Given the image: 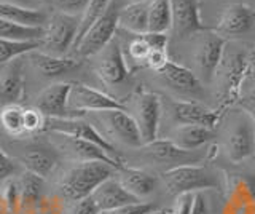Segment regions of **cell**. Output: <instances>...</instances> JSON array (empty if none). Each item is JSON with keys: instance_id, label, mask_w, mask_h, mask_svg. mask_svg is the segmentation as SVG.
I'll return each instance as SVG.
<instances>
[{"instance_id": "cell-42", "label": "cell", "mask_w": 255, "mask_h": 214, "mask_svg": "<svg viewBox=\"0 0 255 214\" xmlns=\"http://www.w3.org/2000/svg\"><path fill=\"white\" fill-rule=\"evenodd\" d=\"M190 214H211V205L206 192H196L193 195V205H191Z\"/></svg>"}, {"instance_id": "cell-17", "label": "cell", "mask_w": 255, "mask_h": 214, "mask_svg": "<svg viewBox=\"0 0 255 214\" xmlns=\"http://www.w3.org/2000/svg\"><path fill=\"white\" fill-rule=\"evenodd\" d=\"M255 22V11L246 3H230L222 11L214 32H217L228 42V38H236L251 32Z\"/></svg>"}, {"instance_id": "cell-9", "label": "cell", "mask_w": 255, "mask_h": 214, "mask_svg": "<svg viewBox=\"0 0 255 214\" xmlns=\"http://www.w3.org/2000/svg\"><path fill=\"white\" fill-rule=\"evenodd\" d=\"M80 26V18L56 11L48 18L43 27V35L40 38L38 50L51 56H69L74 50Z\"/></svg>"}, {"instance_id": "cell-22", "label": "cell", "mask_w": 255, "mask_h": 214, "mask_svg": "<svg viewBox=\"0 0 255 214\" xmlns=\"http://www.w3.org/2000/svg\"><path fill=\"white\" fill-rule=\"evenodd\" d=\"M26 96V75L22 56L0 67V109L10 104H21Z\"/></svg>"}, {"instance_id": "cell-13", "label": "cell", "mask_w": 255, "mask_h": 214, "mask_svg": "<svg viewBox=\"0 0 255 214\" xmlns=\"http://www.w3.org/2000/svg\"><path fill=\"white\" fill-rule=\"evenodd\" d=\"M90 59L93 61L94 74L107 88H120L131 78V70L125 61L122 43L117 38H114Z\"/></svg>"}, {"instance_id": "cell-1", "label": "cell", "mask_w": 255, "mask_h": 214, "mask_svg": "<svg viewBox=\"0 0 255 214\" xmlns=\"http://www.w3.org/2000/svg\"><path fill=\"white\" fill-rule=\"evenodd\" d=\"M115 171L117 168L104 162L64 163L51 179V189L48 190L64 205L74 203L90 197L101 182L115 176Z\"/></svg>"}, {"instance_id": "cell-16", "label": "cell", "mask_w": 255, "mask_h": 214, "mask_svg": "<svg viewBox=\"0 0 255 214\" xmlns=\"http://www.w3.org/2000/svg\"><path fill=\"white\" fill-rule=\"evenodd\" d=\"M46 131L69 134V136H75L80 139H85L88 142H93V144L99 146L102 150H106L112 158H115V160L125 163V158L122 157V154L118 152V149H115L114 146H112L107 139H104L98 133V130H96L85 117L46 118Z\"/></svg>"}, {"instance_id": "cell-4", "label": "cell", "mask_w": 255, "mask_h": 214, "mask_svg": "<svg viewBox=\"0 0 255 214\" xmlns=\"http://www.w3.org/2000/svg\"><path fill=\"white\" fill-rule=\"evenodd\" d=\"M85 118L115 149L117 146H125L135 150L143 146L137 125L132 120V117L126 112V109L99 110V112L86 114Z\"/></svg>"}, {"instance_id": "cell-11", "label": "cell", "mask_w": 255, "mask_h": 214, "mask_svg": "<svg viewBox=\"0 0 255 214\" xmlns=\"http://www.w3.org/2000/svg\"><path fill=\"white\" fill-rule=\"evenodd\" d=\"M46 139L50 144L58 150L64 163H85V162H104L112 165L114 168H120L125 163L112 158L106 150H102L99 146L88 142L85 139H80L75 136H69V134L62 133H53L45 131Z\"/></svg>"}, {"instance_id": "cell-24", "label": "cell", "mask_w": 255, "mask_h": 214, "mask_svg": "<svg viewBox=\"0 0 255 214\" xmlns=\"http://www.w3.org/2000/svg\"><path fill=\"white\" fill-rule=\"evenodd\" d=\"M115 178L139 202H147L158 190V178L153 173L142 168L123 165L115 171Z\"/></svg>"}, {"instance_id": "cell-2", "label": "cell", "mask_w": 255, "mask_h": 214, "mask_svg": "<svg viewBox=\"0 0 255 214\" xmlns=\"http://www.w3.org/2000/svg\"><path fill=\"white\" fill-rule=\"evenodd\" d=\"M0 146L22 166V170L37 174L46 182L51 181L64 165L61 155L50 144L45 133L43 139L40 138V134L18 139L3 138V142H0Z\"/></svg>"}, {"instance_id": "cell-8", "label": "cell", "mask_w": 255, "mask_h": 214, "mask_svg": "<svg viewBox=\"0 0 255 214\" xmlns=\"http://www.w3.org/2000/svg\"><path fill=\"white\" fill-rule=\"evenodd\" d=\"M126 112L132 117L142 138V144H148L158 139L159 123H161L163 102L158 94L137 90L134 91L128 102H123Z\"/></svg>"}, {"instance_id": "cell-21", "label": "cell", "mask_w": 255, "mask_h": 214, "mask_svg": "<svg viewBox=\"0 0 255 214\" xmlns=\"http://www.w3.org/2000/svg\"><path fill=\"white\" fill-rule=\"evenodd\" d=\"M155 74H158V77L161 78V82L167 88L179 94L198 96V94H203L204 91V85L195 75L193 70L180 64V62L169 61L161 70H158Z\"/></svg>"}, {"instance_id": "cell-5", "label": "cell", "mask_w": 255, "mask_h": 214, "mask_svg": "<svg viewBox=\"0 0 255 214\" xmlns=\"http://www.w3.org/2000/svg\"><path fill=\"white\" fill-rule=\"evenodd\" d=\"M163 184L171 195L207 192L212 189L225 187L222 173L204 165H183L163 173Z\"/></svg>"}, {"instance_id": "cell-19", "label": "cell", "mask_w": 255, "mask_h": 214, "mask_svg": "<svg viewBox=\"0 0 255 214\" xmlns=\"http://www.w3.org/2000/svg\"><path fill=\"white\" fill-rule=\"evenodd\" d=\"M172 27L175 37H195L206 30L201 19V2L199 0H171Z\"/></svg>"}, {"instance_id": "cell-38", "label": "cell", "mask_w": 255, "mask_h": 214, "mask_svg": "<svg viewBox=\"0 0 255 214\" xmlns=\"http://www.w3.org/2000/svg\"><path fill=\"white\" fill-rule=\"evenodd\" d=\"M61 214H101V213L98 208H96L91 197H86L83 200H78L74 203H66Z\"/></svg>"}, {"instance_id": "cell-12", "label": "cell", "mask_w": 255, "mask_h": 214, "mask_svg": "<svg viewBox=\"0 0 255 214\" xmlns=\"http://www.w3.org/2000/svg\"><path fill=\"white\" fill-rule=\"evenodd\" d=\"M225 45V38L214 30H203V32L195 35L193 51H191V59L195 64L193 72L204 86L212 83L215 70H217L223 56Z\"/></svg>"}, {"instance_id": "cell-18", "label": "cell", "mask_w": 255, "mask_h": 214, "mask_svg": "<svg viewBox=\"0 0 255 214\" xmlns=\"http://www.w3.org/2000/svg\"><path fill=\"white\" fill-rule=\"evenodd\" d=\"M172 120L179 125H199L214 130L222 118L220 109H209L193 99H175L171 102Z\"/></svg>"}, {"instance_id": "cell-35", "label": "cell", "mask_w": 255, "mask_h": 214, "mask_svg": "<svg viewBox=\"0 0 255 214\" xmlns=\"http://www.w3.org/2000/svg\"><path fill=\"white\" fill-rule=\"evenodd\" d=\"M22 126L26 136H38L46 131V117L32 106L24 107Z\"/></svg>"}, {"instance_id": "cell-34", "label": "cell", "mask_w": 255, "mask_h": 214, "mask_svg": "<svg viewBox=\"0 0 255 214\" xmlns=\"http://www.w3.org/2000/svg\"><path fill=\"white\" fill-rule=\"evenodd\" d=\"M109 3H110V0H91L90 5H88V8L82 14V18H80V26H78V34H77L75 45L82 40L83 35L88 32V29H90L94 22L102 16L104 11L107 10ZM75 45H74V48H75Z\"/></svg>"}, {"instance_id": "cell-33", "label": "cell", "mask_w": 255, "mask_h": 214, "mask_svg": "<svg viewBox=\"0 0 255 214\" xmlns=\"http://www.w3.org/2000/svg\"><path fill=\"white\" fill-rule=\"evenodd\" d=\"M40 42H16L0 38V67L10 64L11 61L18 59L24 54L38 50Z\"/></svg>"}, {"instance_id": "cell-47", "label": "cell", "mask_w": 255, "mask_h": 214, "mask_svg": "<svg viewBox=\"0 0 255 214\" xmlns=\"http://www.w3.org/2000/svg\"><path fill=\"white\" fill-rule=\"evenodd\" d=\"M131 2H145V0H131Z\"/></svg>"}, {"instance_id": "cell-48", "label": "cell", "mask_w": 255, "mask_h": 214, "mask_svg": "<svg viewBox=\"0 0 255 214\" xmlns=\"http://www.w3.org/2000/svg\"><path fill=\"white\" fill-rule=\"evenodd\" d=\"M150 214H163V213H156V211H151Z\"/></svg>"}, {"instance_id": "cell-43", "label": "cell", "mask_w": 255, "mask_h": 214, "mask_svg": "<svg viewBox=\"0 0 255 214\" xmlns=\"http://www.w3.org/2000/svg\"><path fill=\"white\" fill-rule=\"evenodd\" d=\"M236 106L244 109L246 112L251 115L252 122L255 125V90H249L246 94H241V98H239Z\"/></svg>"}, {"instance_id": "cell-40", "label": "cell", "mask_w": 255, "mask_h": 214, "mask_svg": "<svg viewBox=\"0 0 255 214\" xmlns=\"http://www.w3.org/2000/svg\"><path fill=\"white\" fill-rule=\"evenodd\" d=\"M193 195L195 194H180L175 197L172 206L167 211H163V214H190L191 205H193Z\"/></svg>"}, {"instance_id": "cell-45", "label": "cell", "mask_w": 255, "mask_h": 214, "mask_svg": "<svg viewBox=\"0 0 255 214\" xmlns=\"http://www.w3.org/2000/svg\"><path fill=\"white\" fill-rule=\"evenodd\" d=\"M0 2L14 3V5H19V6H26V8H38L35 0H0Z\"/></svg>"}, {"instance_id": "cell-49", "label": "cell", "mask_w": 255, "mask_h": 214, "mask_svg": "<svg viewBox=\"0 0 255 214\" xmlns=\"http://www.w3.org/2000/svg\"><path fill=\"white\" fill-rule=\"evenodd\" d=\"M0 138H2V133H0Z\"/></svg>"}, {"instance_id": "cell-25", "label": "cell", "mask_w": 255, "mask_h": 214, "mask_svg": "<svg viewBox=\"0 0 255 214\" xmlns=\"http://www.w3.org/2000/svg\"><path fill=\"white\" fill-rule=\"evenodd\" d=\"M90 197L101 214L139 202L137 198H134L122 184H120L115 176L101 182V184L93 190V194Z\"/></svg>"}, {"instance_id": "cell-31", "label": "cell", "mask_w": 255, "mask_h": 214, "mask_svg": "<svg viewBox=\"0 0 255 214\" xmlns=\"http://www.w3.org/2000/svg\"><path fill=\"white\" fill-rule=\"evenodd\" d=\"M172 27L171 0H151L148 6V32L166 34Z\"/></svg>"}, {"instance_id": "cell-26", "label": "cell", "mask_w": 255, "mask_h": 214, "mask_svg": "<svg viewBox=\"0 0 255 214\" xmlns=\"http://www.w3.org/2000/svg\"><path fill=\"white\" fill-rule=\"evenodd\" d=\"M151 0L123 5L118 14V29L126 34L140 35L148 32V6Z\"/></svg>"}, {"instance_id": "cell-15", "label": "cell", "mask_w": 255, "mask_h": 214, "mask_svg": "<svg viewBox=\"0 0 255 214\" xmlns=\"http://www.w3.org/2000/svg\"><path fill=\"white\" fill-rule=\"evenodd\" d=\"M137 150H140L143 160L150 162L151 165L163 166L164 171L183 165H196L201 160V155H198L196 150H182L166 138H158L153 142L143 144Z\"/></svg>"}, {"instance_id": "cell-36", "label": "cell", "mask_w": 255, "mask_h": 214, "mask_svg": "<svg viewBox=\"0 0 255 214\" xmlns=\"http://www.w3.org/2000/svg\"><path fill=\"white\" fill-rule=\"evenodd\" d=\"M22 171H24L22 166L16 162L10 154H6L2 149V146H0V186H2L3 182L16 178Z\"/></svg>"}, {"instance_id": "cell-28", "label": "cell", "mask_w": 255, "mask_h": 214, "mask_svg": "<svg viewBox=\"0 0 255 214\" xmlns=\"http://www.w3.org/2000/svg\"><path fill=\"white\" fill-rule=\"evenodd\" d=\"M48 14L40 8H26L14 3L0 2V19L27 27H45Z\"/></svg>"}, {"instance_id": "cell-44", "label": "cell", "mask_w": 255, "mask_h": 214, "mask_svg": "<svg viewBox=\"0 0 255 214\" xmlns=\"http://www.w3.org/2000/svg\"><path fill=\"white\" fill-rule=\"evenodd\" d=\"M246 85H249L251 90H255V38H254V45L251 46V53H249V66H247L244 86Z\"/></svg>"}, {"instance_id": "cell-37", "label": "cell", "mask_w": 255, "mask_h": 214, "mask_svg": "<svg viewBox=\"0 0 255 214\" xmlns=\"http://www.w3.org/2000/svg\"><path fill=\"white\" fill-rule=\"evenodd\" d=\"M90 2H91V0H56L53 6L61 13L70 14V16L82 18V14L88 8Z\"/></svg>"}, {"instance_id": "cell-10", "label": "cell", "mask_w": 255, "mask_h": 214, "mask_svg": "<svg viewBox=\"0 0 255 214\" xmlns=\"http://www.w3.org/2000/svg\"><path fill=\"white\" fill-rule=\"evenodd\" d=\"M122 6V0H110L107 10L104 11L102 16L88 29V32L83 35L82 40L72 50V53L75 54L74 58H78L82 61L90 59L114 40L118 30V14Z\"/></svg>"}, {"instance_id": "cell-3", "label": "cell", "mask_w": 255, "mask_h": 214, "mask_svg": "<svg viewBox=\"0 0 255 214\" xmlns=\"http://www.w3.org/2000/svg\"><path fill=\"white\" fill-rule=\"evenodd\" d=\"M249 53L251 48H244V46L231 48L227 42L220 64L215 70L212 80V83L217 86L220 110H227L231 106L238 104L239 98H241L247 66H249Z\"/></svg>"}, {"instance_id": "cell-41", "label": "cell", "mask_w": 255, "mask_h": 214, "mask_svg": "<svg viewBox=\"0 0 255 214\" xmlns=\"http://www.w3.org/2000/svg\"><path fill=\"white\" fill-rule=\"evenodd\" d=\"M169 54H167V48H153L148 54L147 59V67L153 72L161 70L167 62H169Z\"/></svg>"}, {"instance_id": "cell-27", "label": "cell", "mask_w": 255, "mask_h": 214, "mask_svg": "<svg viewBox=\"0 0 255 214\" xmlns=\"http://www.w3.org/2000/svg\"><path fill=\"white\" fill-rule=\"evenodd\" d=\"M214 130L199 125H179L174 126L166 139H169L182 150H196L214 139Z\"/></svg>"}, {"instance_id": "cell-46", "label": "cell", "mask_w": 255, "mask_h": 214, "mask_svg": "<svg viewBox=\"0 0 255 214\" xmlns=\"http://www.w3.org/2000/svg\"><path fill=\"white\" fill-rule=\"evenodd\" d=\"M54 2H56V0H35L37 6L38 5H42V6H53Z\"/></svg>"}, {"instance_id": "cell-6", "label": "cell", "mask_w": 255, "mask_h": 214, "mask_svg": "<svg viewBox=\"0 0 255 214\" xmlns=\"http://www.w3.org/2000/svg\"><path fill=\"white\" fill-rule=\"evenodd\" d=\"M222 147L231 163H243L255 154V125L244 109L238 107L227 117Z\"/></svg>"}, {"instance_id": "cell-14", "label": "cell", "mask_w": 255, "mask_h": 214, "mask_svg": "<svg viewBox=\"0 0 255 214\" xmlns=\"http://www.w3.org/2000/svg\"><path fill=\"white\" fill-rule=\"evenodd\" d=\"M67 109L70 117H85L86 114L99 112V110L125 109V104L106 91L80 82H72L67 96Z\"/></svg>"}, {"instance_id": "cell-23", "label": "cell", "mask_w": 255, "mask_h": 214, "mask_svg": "<svg viewBox=\"0 0 255 214\" xmlns=\"http://www.w3.org/2000/svg\"><path fill=\"white\" fill-rule=\"evenodd\" d=\"M16 182L19 189L18 214H38L48 194V182L26 170L16 176Z\"/></svg>"}, {"instance_id": "cell-20", "label": "cell", "mask_w": 255, "mask_h": 214, "mask_svg": "<svg viewBox=\"0 0 255 214\" xmlns=\"http://www.w3.org/2000/svg\"><path fill=\"white\" fill-rule=\"evenodd\" d=\"M72 82H56L42 88L34 98V104L38 112L46 118H70L67 109V96Z\"/></svg>"}, {"instance_id": "cell-7", "label": "cell", "mask_w": 255, "mask_h": 214, "mask_svg": "<svg viewBox=\"0 0 255 214\" xmlns=\"http://www.w3.org/2000/svg\"><path fill=\"white\" fill-rule=\"evenodd\" d=\"M24 75H26V86L29 82H46V86L64 82L61 78L72 75L82 67L83 61L74 56H51V54L34 50L22 56Z\"/></svg>"}, {"instance_id": "cell-30", "label": "cell", "mask_w": 255, "mask_h": 214, "mask_svg": "<svg viewBox=\"0 0 255 214\" xmlns=\"http://www.w3.org/2000/svg\"><path fill=\"white\" fill-rule=\"evenodd\" d=\"M22 114L24 106L21 104H10L0 109V133H2V138H26L22 126Z\"/></svg>"}, {"instance_id": "cell-39", "label": "cell", "mask_w": 255, "mask_h": 214, "mask_svg": "<svg viewBox=\"0 0 255 214\" xmlns=\"http://www.w3.org/2000/svg\"><path fill=\"white\" fill-rule=\"evenodd\" d=\"M155 210H156V206L151 202H137V203L126 205V206H122V208H118V210L102 213V214H150Z\"/></svg>"}, {"instance_id": "cell-32", "label": "cell", "mask_w": 255, "mask_h": 214, "mask_svg": "<svg viewBox=\"0 0 255 214\" xmlns=\"http://www.w3.org/2000/svg\"><path fill=\"white\" fill-rule=\"evenodd\" d=\"M43 35V27H27L14 22L0 19V38L16 42H40Z\"/></svg>"}, {"instance_id": "cell-29", "label": "cell", "mask_w": 255, "mask_h": 214, "mask_svg": "<svg viewBox=\"0 0 255 214\" xmlns=\"http://www.w3.org/2000/svg\"><path fill=\"white\" fill-rule=\"evenodd\" d=\"M129 35H132V34H129ZM122 50H123V56H125L126 64L132 72L135 69L147 67L148 54L153 48H151V45L148 43L145 34H140V35H132Z\"/></svg>"}]
</instances>
